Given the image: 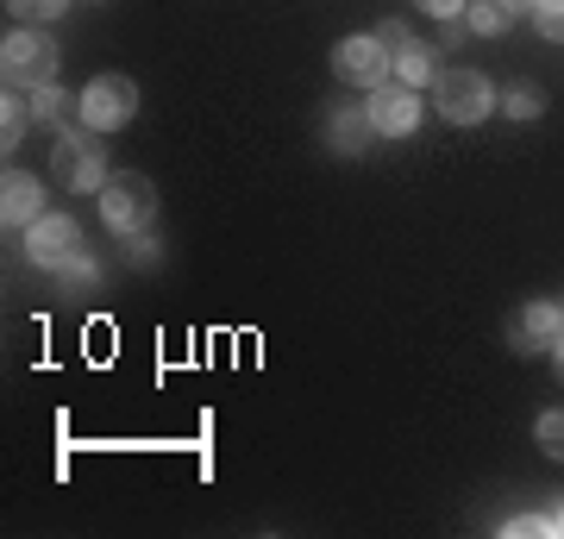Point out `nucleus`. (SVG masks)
Instances as JSON below:
<instances>
[{"label":"nucleus","mask_w":564,"mask_h":539,"mask_svg":"<svg viewBox=\"0 0 564 539\" xmlns=\"http://www.w3.org/2000/svg\"><path fill=\"white\" fill-rule=\"evenodd\" d=\"M101 214H107L113 233H144L151 214H158V188H151V176H139V170L107 176L101 182Z\"/></svg>","instance_id":"obj_1"},{"label":"nucleus","mask_w":564,"mask_h":539,"mask_svg":"<svg viewBox=\"0 0 564 539\" xmlns=\"http://www.w3.org/2000/svg\"><path fill=\"white\" fill-rule=\"evenodd\" d=\"M0 69H7V88H44V82L57 76V44L44 39V32H7Z\"/></svg>","instance_id":"obj_2"},{"label":"nucleus","mask_w":564,"mask_h":539,"mask_svg":"<svg viewBox=\"0 0 564 539\" xmlns=\"http://www.w3.org/2000/svg\"><path fill=\"white\" fill-rule=\"evenodd\" d=\"M433 100H440V114L452 126H477L489 107H496L489 76H477V69H440V76H433Z\"/></svg>","instance_id":"obj_3"},{"label":"nucleus","mask_w":564,"mask_h":539,"mask_svg":"<svg viewBox=\"0 0 564 539\" xmlns=\"http://www.w3.org/2000/svg\"><path fill=\"white\" fill-rule=\"evenodd\" d=\"M139 114V82L132 76H95L82 88V126L88 132H113Z\"/></svg>","instance_id":"obj_4"},{"label":"nucleus","mask_w":564,"mask_h":539,"mask_svg":"<svg viewBox=\"0 0 564 539\" xmlns=\"http://www.w3.org/2000/svg\"><path fill=\"white\" fill-rule=\"evenodd\" d=\"M51 170H57V182L69 188V195H82V188H101L107 170H101V144L82 139V132H63L57 151H51Z\"/></svg>","instance_id":"obj_5"},{"label":"nucleus","mask_w":564,"mask_h":539,"mask_svg":"<svg viewBox=\"0 0 564 539\" xmlns=\"http://www.w3.org/2000/svg\"><path fill=\"white\" fill-rule=\"evenodd\" d=\"M333 69H339V82H351V88H383L389 76V44L383 39H345L339 51H333Z\"/></svg>","instance_id":"obj_6"},{"label":"nucleus","mask_w":564,"mask_h":539,"mask_svg":"<svg viewBox=\"0 0 564 539\" xmlns=\"http://www.w3.org/2000/svg\"><path fill=\"white\" fill-rule=\"evenodd\" d=\"M558 333H564V308L558 301H527V308H514V320H508L514 352H552Z\"/></svg>","instance_id":"obj_7"},{"label":"nucleus","mask_w":564,"mask_h":539,"mask_svg":"<svg viewBox=\"0 0 564 539\" xmlns=\"http://www.w3.org/2000/svg\"><path fill=\"white\" fill-rule=\"evenodd\" d=\"M25 251H32V263H44V270L69 263L82 251L76 220H69V214H39V220H32V233H25Z\"/></svg>","instance_id":"obj_8"},{"label":"nucleus","mask_w":564,"mask_h":539,"mask_svg":"<svg viewBox=\"0 0 564 539\" xmlns=\"http://www.w3.org/2000/svg\"><path fill=\"white\" fill-rule=\"evenodd\" d=\"M414 120H421V100H414L408 82H383V88L370 95V132L402 139V132H414Z\"/></svg>","instance_id":"obj_9"},{"label":"nucleus","mask_w":564,"mask_h":539,"mask_svg":"<svg viewBox=\"0 0 564 539\" xmlns=\"http://www.w3.org/2000/svg\"><path fill=\"white\" fill-rule=\"evenodd\" d=\"M39 214H44L39 176H25V170H7V182H0V220H7V226H32Z\"/></svg>","instance_id":"obj_10"},{"label":"nucleus","mask_w":564,"mask_h":539,"mask_svg":"<svg viewBox=\"0 0 564 539\" xmlns=\"http://www.w3.org/2000/svg\"><path fill=\"white\" fill-rule=\"evenodd\" d=\"M32 114H39V126H63L69 114H82V95H63V88L44 82L39 95H32Z\"/></svg>","instance_id":"obj_11"},{"label":"nucleus","mask_w":564,"mask_h":539,"mask_svg":"<svg viewBox=\"0 0 564 539\" xmlns=\"http://www.w3.org/2000/svg\"><path fill=\"white\" fill-rule=\"evenodd\" d=\"M25 126H39V114H32V100H25L20 88H7V107H0V139H7V151L20 144Z\"/></svg>","instance_id":"obj_12"},{"label":"nucleus","mask_w":564,"mask_h":539,"mask_svg":"<svg viewBox=\"0 0 564 539\" xmlns=\"http://www.w3.org/2000/svg\"><path fill=\"white\" fill-rule=\"evenodd\" d=\"M395 76L408 82V88H421V82H433V57H426V44L408 39L402 51H395Z\"/></svg>","instance_id":"obj_13"},{"label":"nucleus","mask_w":564,"mask_h":539,"mask_svg":"<svg viewBox=\"0 0 564 539\" xmlns=\"http://www.w3.org/2000/svg\"><path fill=\"white\" fill-rule=\"evenodd\" d=\"M464 20H470V32L496 39V32L508 25V7H502V0H470V7H464Z\"/></svg>","instance_id":"obj_14"},{"label":"nucleus","mask_w":564,"mask_h":539,"mask_svg":"<svg viewBox=\"0 0 564 539\" xmlns=\"http://www.w3.org/2000/svg\"><path fill=\"white\" fill-rule=\"evenodd\" d=\"M533 440H540V452H545V459H564V408L540 414V427H533Z\"/></svg>","instance_id":"obj_15"},{"label":"nucleus","mask_w":564,"mask_h":539,"mask_svg":"<svg viewBox=\"0 0 564 539\" xmlns=\"http://www.w3.org/2000/svg\"><path fill=\"white\" fill-rule=\"evenodd\" d=\"M533 25H540L552 44H564V0H533Z\"/></svg>","instance_id":"obj_16"},{"label":"nucleus","mask_w":564,"mask_h":539,"mask_svg":"<svg viewBox=\"0 0 564 539\" xmlns=\"http://www.w3.org/2000/svg\"><path fill=\"white\" fill-rule=\"evenodd\" d=\"M502 533L508 539H540V533H558V527H552V515H514Z\"/></svg>","instance_id":"obj_17"},{"label":"nucleus","mask_w":564,"mask_h":539,"mask_svg":"<svg viewBox=\"0 0 564 539\" xmlns=\"http://www.w3.org/2000/svg\"><path fill=\"white\" fill-rule=\"evenodd\" d=\"M7 7H13V20H32V25L63 13V0H7Z\"/></svg>","instance_id":"obj_18"},{"label":"nucleus","mask_w":564,"mask_h":539,"mask_svg":"<svg viewBox=\"0 0 564 539\" xmlns=\"http://www.w3.org/2000/svg\"><path fill=\"white\" fill-rule=\"evenodd\" d=\"M358 139H364V120L339 114V120H333V144H339V151H358Z\"/></svg>","instance_id":"obj_19"},{"label":"nucleus","mask_w":564,"mask_h":539,"mask_svg":"<svg viewBox=\"0 0 564 539\" xmlns=\"http://www.w3.org/2000/svg\"><path fill=\"white\" fill-rule=\"evenodd\" d=\"M540 107H545V100H540V88H514V95H508V114H521V120H533Z\"/></svg>","instance_id":"obj_20"},{"label":"nucleus","mask_w":564,"mask_h":539,"mask_svg":"<svg viewBox=\"0 0 564 539\" xmlns=\"http://www.w3.org/2000/svg\"><path fill=\"white\" fill-rule=\"evenodd\" d=\"M421 7H426V13H440V20H458L470 0H421Z\"/></svg>","instance_id":"obj_21"},{"label":"nucleus","mask_w":564,"mask_h":539,"mask_svg":"<svg viewBox=\"0 0 564 539\" xmlns=\"http://www.w3.org/2000/svg\"><path fill=\"white\" fill-rule=\"evenodd\" d=\"M377 39H383V44H389V51H402V44H408V32H402V25H395V20H389V25H383V32H377Z\"/></svg>","instance_id":"obj_22"},{"label":"nucleus","mask_w":564,"mask_h":539,"mask_svg":"<svg viewBox=\"0 0 564 539\" xmlns=\"http://www.w3.org/2000/svg\"><path fill=\"white\" fill-rule=\"evenodd\" d=\"M502 7H508V13H521V7H533V0H502Z\"/></svg>","instance_id":"obj_23"},{"label":"nucleus","mask_w":564,"mask_h":539,"mask_svg":"<svg viewBox=\"0 0 564 539\" xmlns=\"http://www.w3.org/2000/svg\"><path fill=\"white\" fill-rule=\"evenodd\" d=\"M552 352H558V377H564V333H558V345H552Z\"/></svg>","instance_id":"obj_24"},{"label":"nucleus","mask_w":564,"mask_h":539,"mask_svg":"<svg viewBox=\"0 0 564 539\" xmlns=\"http://www.w3.org/2000/svg\"><path fill=\"white\" fill-rule=\"evenodd\" d=\"M552 527H558V533H564V508H558V515H552Z\"/></svg>","instance_id":"obj_25"}]
</instances>
